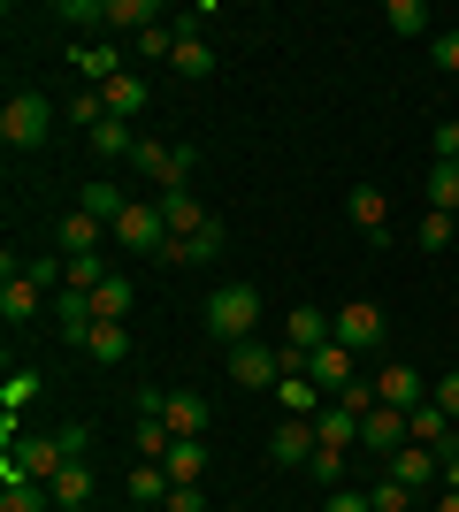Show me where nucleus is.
<instances>
[{
    "label": "nucleus",
    "mask_w": 459,
    "mask_h": 512,
    "mask_svg": "<svg viewBox=\"0 0 459 512\" xmlns=\"http://www.w3.org/2000/svg\"><path fill=\"white\" fill-rule=\"evenodd\" d=\"M161 222H169V237H199L207 222H215V214L199 207V192L184 184V192H161Z\"/></svg>",
    "instance_id": "19"
},
{
    "label": "nucleus",
    "mask_w": 459,
    "mask_h": 512,
    "mask_svg": "<svg viewBox=\"0 0 459 512\" xmlns=\"http://www.w3.org/2000/svg\"><path fill=\"white\" fill-rule=\"evenodd\" d=\"M115 245H131V253H161L169 245V222H161V199H131L123 207V222H115Z\"/></svg>",
    "instance_id": "7"
},
{
    "label": "nucleus",
    "mask_w": 459,
    "mask_h": 512,
    "mask_svg": "<svg viewBox=\"0 0 459 512\" xmlns=\"http://www.w3.org/2000/svg\"><path fill=\"white\" fill-rule=\"evenodd\" d=\"M207 337L215 344H245V337H261V291L253 283H215L207 291Z\"/></svg>",
    "instance_id": "1"
},
{
    "label": "nucleus",
    "mask_w": 459,
    "mask_h": 512,
    "mask_svg": "<svg viewBox=\"0 0 459 512\" xmlns=\"http://www.w3.org/2000/svg\"><path fill=\"white\" fill-rule=\"evenodd\" d=\"M176 77H215V46L199 39V31H184V39H176Z\"/></svg>",
    "instance_id": "32"
},
{
    "label": "nucleus",
    "mask_w": 459,
    "mask_h": 512,
    "mask_svg": "<svg viewBox=\"0 0 459 512\" xmlns=\"http://www.w3.org/2000/svg\"><path fill=\"white\" fill-rule=\"evenodd\" d=\"M16 459H23V474H31V482H54V474L69 467L62 436H23V444H16Z\"/></svg>",
    "instance_id": "22"
},
{
    "label": "nucleus",
    "mask_w": 459,
    "mask_h": 512,
    "mask_svg": "<svg viewBox=\"0 0 459 512\" xmlns=\"http://www.w3.org/2000/svg\"><path fill=\"white\" fill-rule=\"evenodd\" d=\"M429 398H437V406H444V421H459V367H452V375H444L437 390H429Z\"/></svg>",
    "instance_id": "43"
},
{
    "label": "nucleus",
    "mask_w": 459,
    "mask_h": 512,
    "mask_svg": "<svg viewBox=\"0 0 459 512\" xmlns=\"http://www.w3.org/2000/svg\"><path fill=\"white\" fill-rule=\"evenodd\" d=\"M437 512H459V490H437Z\"/></svg>",
    "instance_id": "47"
},
{
    "label": "nucleus",
    "mask_w": 459,
    "mask_h": 512,
    "mask_svg": "<svg viewBox=\"0 0 459 512\" xmlns=\"http://www.w3.org/2000/svg\"><path fill=\"white\" fill-rule=\"evenodd\" d=\"M176 39H184L176 23H153V31H138V54L146 62H176Z\"/></svg>",
    "instance_id": "37"
},
{
    "label": "nucleus",
    "mask_w": 459,
    "mask_h": 512,
    "mask_svg": "<svg viewBox=\"0 0 459 512\" xmlns=\"http://www.w3.org/2000/svg\"><path fill=\"white\" fill-rule=\"evenodd\" d=\"M452 237H459V214H444V207H429V214H421V253H444Z\"/></svg>",
    "instance_id": "36"
},
{
    "label": "nucleus",
    "mask_w": 459,
    "mask_h": 512,
    "mask_svg": "<svg viewBox=\"0 0 459 512\" xmlns=\"http://www.w3.org/2000/svg\"><path fill=\"white\" fill-rule=\"evenodd\" d=\"M138 176H146L153 184V199L161 192H184V184H192V169H199V146H161V138H138Z\"/></svg>",
    "instance_id": "3"
},
{
    "label": "nucleus",
    "mask_w": 459,
    "mask_h": 512,
    "mask_svg": "<svg viewBox=\"0 0 459 512\" xmlns=\"http://www.w3.org/2000/svg\"><path fill=\"white\" fill-rule=\"evenodd\" d=\"M222 512H245V505H222Z\"/></svg>",
    "instance_id": "48"
},
{
    "label": "nucleus",
    "mask_w": 459,
    "mask_h": 512,
    "mask_svg": "<svg viewBox=\"0 0 459 512\" xmlns=\"http://www.w3.org/2000/svg\"><path fill=\"white\" fill-rule=\"evenodd\" d=\"M383 23H391L398 39H421V31H429V8H421V0H391V8H383Z\"/></svg>",
    "instance_id": "35"
},
{
    "label": "nucleus",
    "mask_w": 459,
    "mask_h": 512,
    "mask_svg": "<svg viewBox=\"0 0 459 512\" xmlns=\"http://www.w3.org/2000/svg\"><path fill=\"white\" fill-rule=\"evenodd\" d=\"M429 62H437L444 77H459V31H444V39H429Z\"/></svg>",
    "instance_id": "40"
},
{
    "label": "nucleus",
    "mask_w": 459,
    "mask_h": 512,
    "mask_svg": "<svg viewBox=\"0 0 459 512\" xmlns=\"http://www.w3.org/2000/svg\"><path fill=\"white\" fill-rule=\"evenodd\" d=\"M54 436H62V451H69V459H85V444H92V428H85V421H69V428H54Z\"/></svg>",
    "instance_id": "44"
},
{
    "label": "nucleus",
    "mask_w": 459,
    "mask_h": 512,
    "mask_svg": "<svg viewBox=\"0 0 459 512\" xmlns=\"http://www.w3.org/2000/svg\"><path fill=\"white\" fill-rule=\"evenodd\" d=\"M322 512H375V505H368V490H329Z\"/></svg>",
    "instance_id": "42"
},
{
    "label": "nucleus",
    "mask_w": 459,
    "mask_h": 512,
    "mask_svg": "<svg viewBox=\"0 0 459 512\" xmlns=\"http://www.w3.org/2000/svg\"><path fill=\"white\" fill-rule=\"evenodd\" d=\"M161 467H169V482H207V444H199V436H176Z\"/></svg>",
    "instance_id": "28"
},
{
    "label": "nucleus",
    "mask_w": 459,
    "mask_h": 512,
    "mask_svg": "<svg viewBox=\"0 0 459 512\" xmlns=\"http://www.w3.org/2000/svg\"><path fill=\"white\" fill-rule=\"evenodd\" d=\"M54 505V490H46V482H16V490L0 497V512H46Z\"/></svg>",
    "instance_id": "38"
},
{
    "label": "nucleus",
    "mask_w": 459,
    "mask_h": 512,
    "mask_svg": "<svg viewBox=\"0 0 459 512\" xmlns=\"http://www.w3.org/2000/svg\"><path fill=\"white\" fill-rule=\"evenodd\" d=\"M437 490H459V451H444V482Z\"/></svg>",
    "instance_id": "46"
},
{
    "label": "nucleus",
    "mask_w": 459,
    "mask_h": 512,
    "mask_svg": "<svg viewBox=\"0 0 459 512\" xmlns=\"http://www.w3.org/2000/svg\"><path fill=\"white\" fill-rule=\"evenodd\" d=\"M314 451H322V436H314V421H276L268 428V459H276V467H306V459H314Z\"/></svg>",
    "instance_id": "13"
},
{
    "label": "nucleus",
    "mask_w": 459,
    "mask_h": 512,
    "mask_svg": "<svg viewBox=\"0 0 459 512\" xmlns=\"http://www.w3.org/2000/svg\"><path fill=\"white\" fill-rule=\"evenodd\" d=\"M0 268H8V276H0V321H8V329H23V321H39V314H46V291L31 283V268H23L16 253L0 260Z\"/></svg>",
    "instance_id": "5"
},
{
    "label": "nucleus",
    "mask_w": 459,
    "mask_h": 512,
    "mask_svg": "<svg viewBox=\"0 0 459 512\" xmlns=\"http://www.w3.org/2000/svg\"><path fill=\"white\" fill-rule=\"evenodd\" d=\"M92 321H100V314H92V299H85V291H54V337H62L69 352H85Z\"/></svg>",
    "instance_id": "15"
},
{
    "label": "nucleus",
    "mask_w": 459,
    "mask_h": 512,
    "mask_svg": "<svg viewBox=\"0 0 459 512\" xmlns=\"http://www.w3.org/2000/svg\"><path fill=\"white\" fill-rule=\"evenodd\" d=\"M329 337L345 344V352H383V306L375 299H345L329 314Z\"/></svg>",
    "instance_id": "4"
},
{
    "label": "nucleus",
    "mask_w": 459,
    "mask_h": 512,
    "mask_svg": "<svg viewBox=\"0 0 459 512\" xmlns=\"http://www.w3.org/2000/svg\"><path fill=\"white\" fill-rule=\"evenodd\" d=\"M69 69L92 77V85H108V77H123V54H115L108 39H69Z\"/></svg>",
    "instance_id": "17"
},
{
    "label": "nucleus",
    "mask_w": 459,
    "mask_h": 512,
    "mask_svg": "<svg viewBox=\"0 0 459 512\" xmlns=\"http://www.w3.org/2000/svg\"><path fill=\"white\" fill-rule=\"evenodd\" d=\"M100 100H108V115H115V123H138V115H146V85H138V69L108 77V85H100Z\"/></svg>",
    "instance_id": "25"
},
{
    "label": "nucleus",
    "mask_w": 459,
    "mask_h": 512,
    "mask_svg": "<svg viewBox=\"0 0 459 512\" xmlns=\"http://www.w3.org/2000/svg\"><path fill=\"white\" fill-rule=\"evenodd\" d=\"M314 436H322V451H360V413L329 398V406L314 413Z\"/></svg>",
    "instance_id": "20"
},
{
    "label": "nucleus",
    "mask_w": 459,
    "mask_h": 512,
    "mask_svg": "<svg viewBox=\"0 0 459 512\" xmlns=\"http://www.w3.org/2000/svg\"><path fill=\"white\" fill-rule=\"evenodd\" d=\"M375 398H383V406H398V413H414V406H429V383H421V367L383 360V375H375Z\"/></svg>",
    "instance_id": "12"
},
{
    "label": "nucleus",
    "mask_w": 459,
    "mask_h": 512,
    "mask_svg": "<svg viewBox=\"0 0 459 512\" xmlns=\"http://www.w3.org/2000/svg\"><path fill=\"white\" fill-rule=\"evenodd\" d=\"M85 360H92V367H123V360H131V329H123V321H92Z\"/></svg>",
    "instance_id": "24"
},
{
    "label": "nucleus",
    "mask_w": 459,
    "mask_h": 512,
    "mask_svg": "<svg viewBox=\"0 0 459 512\" xmlns=\"http://www.w3.org/2000/svg\"><path fill=\"white\" fill-rule=\"evenodd\" d=\"M368 505H375V512H414L421 497L406 490V482H398V474H375V482H368Z\"/></svg>",
    "instance_id": "33"
},
{
    "label": "nucleus",
    "mask_w": 459,
    "mask_h": 512,
    "mask_svg": "<svg viewBox=\"0 0 459 512\" xmlns=\"http://www.w3.org/2000/svg\"><path fill=\"white\" fill-rule=\"evenodd\" d=\"M161 512H207V497H199V482H176V490H169V505H161Z\"/></svg>",
    "instance_id": "41"
},
{
    "label": "nucleus",
    "mask_w": 459,
    "mask_h": 512,
    "mask_svg": "<svg viewBox=\"0 0 459 512\" xmlns=\"http://www.w3.org/2000/svg\"><path fill=\"white\" fill-rule=\"evenodd\" d=\"M230 383H245V390H276V383H284V352H276V344H261V337L230 344Z\"/></svg>",
    "instance_id": "6"
},
{
    "label": "nucleus",
    "mask_w": 459,
    "mask_h": 512,
    "mask_svg": "<svg viewBox=\"0 0 459 512\" xmlns=\"http://www.w3.org/2000/svg\"><path fill=\"white\" fill-rule=\"evenodd\" d=\"M429 207L459 214V161H429Z\"/></svg>",
    "instance_id": "34"
},
{
    "label": "nucleus",
    "mask_w": 459,
    "mask_h": 512,
    "mask_svg": "<svg viewBox=\"0 0 459 512\" xmlns=\"http://www.w3.org/2000/svg\"><path fill=\"white\" fill-rule=\"evenodd\" d=\"M100 237H115L108 222H92L85 207H69L62 222H54V245H62V260H85V253H100Z\"/></svg>",
    "instance_id": "14"
},
{
    "label": "nucleus",
    "mask_w": 459,
    "mask_h": 512,
    "mask_svg": "<svg viewBox=\"0 0 459 512\" xmlns=\"http://www.w3.org/2000/svg\"><path fill=\"white\" fill-rule=\"evenodd\" d=\"M131 306H138V283L131 276H108L100 291H92V314H100V321H131Z\"/></svg>",
    "instance_id": "30"
},
{
    "label": "nucleus",
    "mask_w": 459,
    "mask_h": 512,
    "mask_svg": "<svg viewBox=\"0 0 459 512\" xmlns=\"http://www.w3.org/2000/svg\"><path fill=\"white\" fill-rule=\"evenodd\" d=\"M437 161H459V115H452V123H437Z\"/></svg>",
    "instance_id": "45"
},
{
    "label": "nucleus",
    "mask_w": 459,
    "mask_h": 512,
    "mask_svg": "<svg viewBox=\"0 0 459 512\" xmlns=\"http://www.w3.org/2000/svg\"><path fill=\"white\" fill-rule=\"evenodd\" d=\"M39 367H16V375H8V383H0V444H8V451H16L23 444V436H16V413L23 406H39Z\"/></svg>",
    "instance_id": "10"
},
{
    "label": "nucleus",
    "mask_w": 459,
    "mask_h": 512,
    "mask_svg": "<svg viewBox=\"0 0 459 512\" xmlns=\"http://www.w3.org/2000/svg\"><path fill=\"white\" fill-rule=\"evenodd\" d=\"M306 474H314L322 490H345V451H314V459H306Z\"/></svg>",
    "instance_id": "39"
},
{
    "label": "nucleus",
    "mask_w": 459,
    "mask_h": 512,
    "mask_svg": "<svg viewBox=\"0 0 459 512\" xmlns=\"http://www.w3.org/2000/svg\"><path fill=\"white\" fill-rule=\"evenodd\" d=\"M169 490H176L169 467H153V459H138V467H131V505H169Z\"/></svg>",
    "instance_id": "31"
},
{
    "label": "nucleus",
    "mask_w": 459,
    "mask_h": 512,
    "mask_svg": "<svg viewBox=\"0 0 459 512\" xmlns=\"http://www.w3.org/2000/svg\"><path fill=\"white\" fill-rule=\"evenodd\" d=\"M268 398H276V406H284V413H291V421H314V413H322V406H329V390H322V383H314V375H284V383L268 390Z\"/></svg>",
    "instance_id": "18"
},
{
    "label": "nucleus",
    "mask_w": 459,
    "mask_h": 512,
    "mask_svg": "<svg viewBox=\"0 0 459 512\" xmlns=\"http://www.w3.org/2000/svg\"><path fill=\"white\" fill-rule=\"evenodd\" d=\"M85 146L100 153V161H131V153H138V123H115V115H108V123L92 130Z\"/></svg>",
    "instance_id": "29"
},
{
    "label": "nucleus",
    "mask_w": 459,
    "mask_h": 512,
    "mask_svg": "<svg viewBox=\"0 0 459 512\" xmlns=\"http://www.w3.org/2000/svg\"><path fill=\"white\" fill-rule=\"evenodd\" d=\"M406 444H429V451H459V436H452V421H444V406H437V398L406 413Z\"/></svg>",
    "instance_id": "21"
},
{
    "label": "nucleus",
    "mask_w": 459,
    "mask_h": 512,
    "mask_svg": "<svg viewBox=\"0 0 459 512\" xmlns=\"http://www.w3.org/2000/svg\"><path fill=\"white\" fill-rule=\"evenodd\" d=\"M306 375H314V383H322L329 398H337V390H352V383H360V352H345V344L329 337L322 352H306Z\"/></svg>",
    "instance_id": "11"
},
{
    "label": "nucleus",
    "mask_w": 459,
    "mask_h": 512,
    "mask_svg": "<svg viewBox=\"0 0 459 512\" xmlns=\"http://www.w3.org/2000/svg\"><path fill=\"white\" fill-rule=\"evenodd\" d=\"M398 444H406V413L375 398V413H368V421H360V451H375V459H391Z\"/></svg>",
    "instance_id": "16"
},
{
    "label": "nucleus",
    "mask_w": 459,
    "mask_h": 512,
    "mask_svg": "<svg viewBox=\"0 0 459 512\" xmlns=\"http://www.w3.org/2000/svg\"><path fill=\"white\" fill-rule=\"evenodd\" d=\"M0 138L16 153H39L46 138H54V100H46V92H16V100L0 107Z\"/></svg>",
    "instance_id": "2"
},
{
    "label": "nucleus",
    "mask_w": 459,
    "mask_h": 512,
    "mask_svg": "<svg viewBox=\"0 0 459 512\" xmlns=\"http://www.w3.org/2000/svg\"><path fill=\"white\" fill-rule=\"evenodd\" d=\"M161 421H169L176 436H207V421H215V406H207L199 390H169V406H161Z\"/></svg>",
    "instance_id": "23"
},
{
    "label": "nucleus",
    "mask_w": 459,
    "mask_h": 512,
    "mask_svg": "<svg viewBox=\"0 0 459 512\" xmlns=\"http://www.w3.org/2000/svg\"><path fill=\"white\" fill-rule=\"evenodd\" d=\"M383 474H398L414 497H429V490L444 482V451H429V444H398L391 459H383Z\"/></svg>",
    "instance_id": "8"
},
{
    "label": "nucleus",
    "mask_w": 459,
    "mask_h": 512,
    "mask_svg": "<svg viewBox=\"0 0 459 512\" xmlns=\"http://www.w3.org/2000/svg\"><path fill=\"white\" fill-rule=\"evenodd\" d=\"M345 222L368 237V245H391V199L375 192V184H352L345 192Z\"/></svg>",
    "instance_id": "9"
},
{
    "label": "nucleus",
    "mask_w": 459,
    "mask_h": 512,
    "mask_svg": "<svg viewBox=\"0 0 459 512\" xmlns=\"http://www.w3.org/2000/svg\"><path fill=\"white\" fill-rule=\"evenodd\" d=\"M46 490H54V512H85V505H92V467H85V459H69Z\"/></svg>",
    "instance_id": "26"
},
{
    "label": "nucleus",
    "mask_w": 459,
    "mask_h": 512,
    "mask_svg": "<svg viewBox=\"0 0 459 512\" xmlns=\"http://www.w3.org/2000/svg\"><path fill=\"white\" fill-rule=\"evenodd\" d=\"M77 207L92 214V222H123V207H131V192H123V184H108V176H100V184H85V192H77Z\"/></svg>",
    "instance_id": "27"
}]
</instances>
